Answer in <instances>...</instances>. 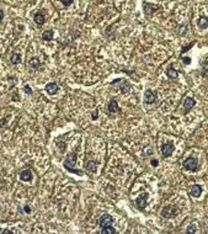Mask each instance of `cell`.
<instances>
[{
  "instance_id": "obj_9",
  "label": "cell",
  "mask_w": 208,
  "mask_h": 234,
  "mask_svg": "<svg viewBox=\"0 0 208 234\" xmlns=\"http://www.w3.org/2000/svg\"><path fill=\"white\" fill-rule=\"evenodd\" d=\"M155 100H157V94H155L153 90L147 89L144 93V102L145 103H154Z\"/></svg>"
},
{
  "instance_id": "obj_14",
  "label": "cell",
  "mask_w": 208,
  "mask_h": 234,
  "mask_svg": "<svg viewBox=\"0 0 208 234\" xmlns=\"http://www.w3.org/2000/svg\"><path fill=\"white\" fill-rule=\"evenodd\" d=\"M20 177H21L22 181H30V180L32 179V173H31V170H30V169H26V170L21 171Z\"/></svg>"
},
{
  "instance_id": "obj_23",
  "label": "cell",
  "mask_w": 208,
  "mask_h": 234,
  "mask_svg": "<svg viewBox=\"0 0 208 234\" xmlns=\"http://www.w3.org/2000/svg\"><path fill=\"white\" fill-rule=\"evenodd\" d=\"M202 69H203V75L208 78V62H204L202 64Z\"/></svg>"
},
{
  "instance_id": "obj_22",
  "label": "cell",
  "mask_w": 208,
  "mask_h": 234,
  "mask_svg": "<svg viewBox=\"0 0 208 234\" xmlns=\"http://www.w3.org/2000/svg\"><path fill=\"white\" fill-rule=\"evenodd\" d=\"M194 43H196V42H194V41H193V42H191V43H188L187 46H184L182 48H181V53H185V52H187V51H188V49H190L191 47H193V46H194Z\"/></svg>"
},
{
  "instance_id": "obj_3",
  "label": "cell",
  "mask_w": 208,
  "mask_h": 234,
  "mask_svg": "<svg viewBox=\"0 0 208 234\" xmlns=\"http://www.w3.org/2000/svg\"><path fill=\"white\" fill-rule=\"evenodd\" d=\"M184 168L186 169V170H190V171L196 170V169L198 168V160H197V158H193V157L187 158L184 162Z\"/></svg>"
},
{
  "instance_id": "obj_7",
  "label": "cell",
  "mask_w": 208,
  "mask_h": 234,
  "mask_svg": "<svg viewBox=\"0 0 208 234\" xmlns=\"http://www.w3.org/2000/svg\"><path fill=\"white\" fill-rule=\"evenodd\" d=\"M143 9H144V14L147 16H150L153 12H155L158 9H159V5H154V4H150V3H143Z\"/></svg>"
},
{
  "instance_id": "obj_27",
  "label": "cell",
  "mask_w": 208,
  "mask_h": 234,
  "mask_svg": "<svg viewBox=\"0 0 208 234\" xmlns=\"http://www.w3.org/2000/svg\"><path fill=\"white\" fill-rule=\"evenodd\" d=\"M182 60H184V63H185V64H187V66L191 63V58H190V57H184V59H182Z\"/></svg>"
},
{
  "instance_id": "obj_21",
  "label": "cell",
  "mask_w": 208,
  "mask_h": 234,
  "mask_svg": "<svg viewBox=\"0 0 208 234\" xmlns=\"http://www.w3.org/2000/svg\"><path fill=\"white\" fill-rule=\"evenodd\" d=\"M95 168H96V165H95V163L94 162H89L87 164H86V170H89V171H95Z\"/></svg>"
},
{
  "instance_id": "obj_31",
  "label": "cell",
  "mask_w": 208,
  "mask_h": 234,
  "mask_svg": "<svg viewBox=\"0 0 208 234\" xmlns=\"http://www.w3.org/2000/svg\"><path fill=\"white\" fill-rule=\"evenodd\" d=\"M3 17H4V12L3 10H0V20H3Z\"/></svg>"
},
{
  "instance_id": "obj_13",
  "label": "cell",
  "mask_w": 208,
  "mask_h": 234,
  "mask_svg": "<svg viewBox=\"0 0 208 234\" xmlns=\"http://www.w3.org/2000/svg\"><path fill=\"white\" fill-rule=\"evenodd\" d=\"M197 26L201 29V30H206V29H208V17H206V16H202V17H200L198 20H197Z\"/></svg>"
},
{
  "instance_id": "obj_10",
  "label": "cell",
  "mask_w": 208,
  "mask_h": 234,
  "mask_svg": "<svg viewBox=\"0 0 208 234\" xmlns=\"http://www.w3.org/2000/svg\"><path fill=\"white\" fill-rule=\"evenodd\" d=\"M188 193L191 197H200L202 193V186L201 185H192L188 190Z\"/></svg>"
},
{
  "instance_id": "obj_11",
  "label": "cell",
  "mask_w": 208,
  "mask_h": 234,
  "mask_svg": "<svg viewBox=\"0 0 208 234\" xmlns=\"http://www.w3.org/2000/svg\"><path fill=\"white\" fill-rule=\"evenodd\" d=\"M46 91L50 95H54L57 91H58V85L56 83H48L46 85Z\"/></svg>"
},
{
  "instance_id": "obj_12",
  "label": "cell",
  "mask_w": 208,
  "mask_h": 234,
  "mask_svg": "<svg viewBox=\"0 0 208 234\" xmlns=\"http://www.w3.org/2000/svg\"><path fill=\"white\" fill-rule=\"evenodd\" d=\"M166 76L169 79H177L179 78V72L176 69H174L173 67H169L166 69Z\"/></svg>"
},
{
  "instance_id": "obj_30",
  "label": "cell",
  "mask_w": 208,
  "mask_h": 234,
  "mask_svg": "<svg viewBox=\"0 0 208 234\" xmlns=\"http://www.w3.org/2000/svg\"><path fill=\"white\" fill-rule=\"evenodd\" d=\"M23 210H25V212H26V213H31V208H30L29 206H25V207H23Z\"/></svg>"
},
{
  "instance_id": "obj_19",
  "label": "cell",
  "mask_w": 208,
  "mask_h": 234,
  "mask_svg": "<svg viewBox=\"0 0 208 234\" xmlns=\"http://www.w3.org/2000/svg\"><path fill=\"white\" fill-rule=\"evenodd\" d=\"M21 62V56L19 53H14L11 56V63L12 64H19Z\"/></svg>"
},
{
  "instance_id": "obj_25",
  "label": "cell",
  "mask_w": 208,
  "mask_h": 234,
  "mask_svg": "<svg viewBox=\"0 0 208 234\" xmlns=\"http://www.w3.org/2000/svg\"><path fill=\"white\" fill-rule=\"evenodd\" d=\"M23 90H25V93H26V94H29V95H31V94H32V90H31V88H30L29 85H26V86L23 88Z\"/></svg>"
},
{
  "instance_id": "obj_5",
  "label": "cell",
  "mask_w": 208,
  "mask_h": 234,
  "mask_svg": "<svg viewBox=\"0 0 208 234\" xmlns=\"http://www.w3.org/2000/svg\"><path fill=\"white\" fill-rule=\"evenodd\" d=\"M147 205H148V193L147 192L139 195V197L136 199V206L139 210H144Z\"/></svg>"
},
{
  "instance_id": "obj_26",
  "label": "cell",
  "mask_w": 208,
  "mask_h": 234,
  "mask_svg": "<svg viewBox=\"0 0 208 234\" xmlns=\"http://www.w3.org/2000/svg\"><path fill=\"white\" fill-rule=\"evenodd\" d=\"M60 2L66 5V6H69V5H72L73 4V0H60Z\"/></svg>"
},
{
  "instance_id": "obj_28",
  "label": "cell",
  "mask_w": 208,
  "mask_h": 234,
  "mask_svg": "<svg viewBox=\"0 0 208 234\" xmlns=\"http://www.w3.org/2000/svg\"><path fill=\"white\" fill-rule=\"evenodd\" d=\"M150 164H151L153 166H158V164H159V162H158L157 159H151V162H150Z\"/></svg>"
},
{
  "instance_id": "obj_2",
  "label": "cell",
  "mask_w": 208,
  "mask_h": 234,
  "mask_svg": "<svg viewBox=\"0 0 208 234\" xmlns=\"http://www.w3.org/2000/svg\"><path fill=\"white\" fill-rule=\"evenodd\" d=\"M177 213H179L177 207H176V206H171V205L164 207L163 211H161V216H163L164 218H171V217L176 216Z\"/></svg>"
},
{
  "instance_id": "obj_29",
  "label": "cell",
  "mask_w": 208,
  "mask_h": 234,
  "mask_svg": "<svg viewBox=\"0 0 208 234\" xmlns=\"http://www.w3.org/2000/svg\"><path fill=\"white\" fill-rule=\"evenodd\" d=\"M91 116H93V119H94V120H96V119H97V116H99V111L96 110L95 112H93V113H91Z\"/></svg>"
},
{
  "instance_id": "obj_4",
  "label": "cell",
  "mask_w": 208,
  "mask_h": 234,
  "mask_svg": "<svg viewBox=\"0 0 208 234\" xmlns=\"http://www.w3.org/2000/svg\"><path fill=\"white\" fill-rule=\"evenodd\" d=\"M113 223V218L111 214L109 213H105V214H102L99 219V224L101 228H106V227H111Z\"/></svg>"
},
{
  "instance_id": "obj_1",
  "label": "cell",
  "mask_w": 208,
  "mask_h": 234,
  "mask_svg": "<svg viewBox=\"0 0 208 234\" xmlns=\"http://www.w3.org/2000/svg\"><path fill=\"white\" fill-rule=\"evenodd\" d=\"M76 162V154L75 153H72L68 155V158L66 159V162H64V168L67 169L68 171L73 173V174H78V175H81L83 173L79 171V170H76V169H74V164Z\"/></svg>"
},
{
  "instance_id": "obj_16",
  "label": "cell",
  "mask_w": 208,
  "mask_h": 234,
  "mask_svg": "<svg viewBox=\"0 0 208 234\" xmlns=\"http://www.w3.org/2000/svg\"><path fill=\"white\" fill-rule=\"evenodd\" d=\"M46 21V17L43 14H41V12H37V14L35 15V22L38 25V26H42Z\"/></svg>"
},
{
  "instance_id": "obj_18",
  "label": "cell",
  "mask_w": 208,
  "mask_h": 234,
  "mask_svg": "<svg viewBox=\"0 0 208 234\" xmlns=\"http://www.w3.org/2000/svg\"><path fill=\"white\" fill-rule=\"evenodd\" d=\"M29 64L33 68V69H36V68H38L41 66V63H40V60H38L37 58H31L30 60H29Z\"/></svg>"
},
{
  "instance_id": "obj_15",
  "label": "cell",
  "mask_w": 208,
  "mask_h": 234,
  "mask_svg": "<svg viewBox=\"0 0 208 234\" xmlns=\"http://www.w3.org/2000/svg\"><path fill=\"white\" fill-rule=\"evenodd\" d=\"M109 111H110L111 113H113V112H118V111H120L118 103H117V101H116L115 99H112V100L110 101V103H109Z\"/></svg>"
},
{
  "instance_id": "obj_20",
  "label": "cell",
  "mask_w": 208,
  "mask_h": 234,
  "mask_svg": "<svg viewBox=\"0 0 208 234\" xmlns=\"http://www.w3.org/2000/svg\"><path fill=\"white\" fill-rule=\"evenodd\" d=\"M115 233H116V230H115V228H112V226L102 228V230H101V234H115Z\"/></svg>"
},
{
  "instance_id": "obj_6",
  "label": "cell",
  "mask_w": 208,
  "mask_h": 234,
  "mask_svg": "<svg viewBox=\"0 0 208 234\" xmlns=\"http://www.w3.org/2000/svg\"><path fill=\"white\" fill-rule=\"evenodd\" d=\"M160 150H161V154L164 158H169L174 152V144L173 143H164Z\"/></svg>"
},
{
  "instance_id": "obj_24",
  "label": "cell",
  "mask_w": 208,
  "mask_h": 234,
  "mask_svg": "<svg viewBox=\"0 0 208 234\" xmlns=\"http://www.w3.org/2000/svg\"><path fill=\"white\" fill-rule=\"evenodd\" d=\"M187 233H196V228H194V226H188V228H187V230H186Z\"/></svg>"
},
{
  "instance_id": "obj_8",
  "label": "cell",
  "mask_w": 208,
  "mask_h": 234,
  "mask_svg": "<svg viewBox=\"0 0 208 234\" xmlns=\"http://www.w3.org/2000/svg\"><path fill=\"white\" fill-rule=\"evenodd\" d=\"M194 105H196V100L194 99H192V97H186L185 99V101H184V113L186 115V113H188L193 107H194Z\"/></svg>"
},
{
  "instance_id": "obj_17",
  "label": "cell",
  "mask_w": 208,
  "mask_h": 234,
  "mask_svg": "<svg viewBox=\"0 0 208 234\" xmlns=\"http://www.w3.org/2000/svg\"><path fill=\"white\" fill-rule=\"evenodd\" d=\"M42 40H44V41H50V40H53V31H52V30H46V31L42 33Z\"/></svg>"
}]
</instances>
